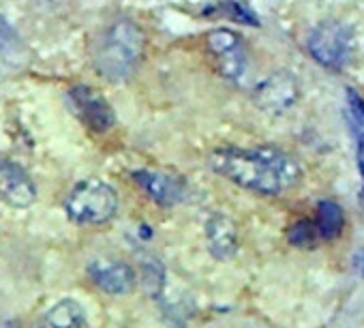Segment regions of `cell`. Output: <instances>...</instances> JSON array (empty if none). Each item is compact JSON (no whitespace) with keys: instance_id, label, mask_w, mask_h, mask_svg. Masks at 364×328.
Masks as SVG:
<instances>
[{"instance_id":"obj_1","label":"cell","mask_w":364,"mask_h":328,"mask_svg":"<svg viewBox=\"0 0 364 328\" xmlns=\"http://www.w3.org/2000/svg\"><path fill=\"white\" fill-rule=\"evenodd\" d=\"M208 166L225 181L266 198H279L302 181L300 163L277 146L217 148L208 157Z\"/></svg>"},{"instance_id":"obj_2","label":"cell","mask_w":364,"mask_h":328,"mask_svg":"<svg viewBox=\"0 0 364 328\" xmlns=\"http://www.w3.org/2000/svg\"><path fill=\"white\" fill-rule=\"evenodd\" d=\"M144 33L131 20H116L95 41L92 63L101 78L109 82H124L137 69L144 56Z\"/></svg>"},{"instance_id":"obj_3","label":"cell","mask_w":364,"mask_h":328,"mask_svg":"<svg viewBox=\"0 0 364 328\" xmlns=\"http://www.w3.org/2000/svg\"><path fill=\"white\" fill-rule=\"evenodd\" d=\"M65 213L77 226H105L118 213V194L101 179H86L69 191Z\"/></svg>"},{"instance_id":"obj_4","label":"cell","mask_w":364,"mask_h":328,"mask_svg":"<svg viewBox=\"0 0 364 328\" xmlns=\"http://www.w3.org/2000/svg\"><path fill=\"white\" fill-rule=\"evenodd\" d=\"M309 54L315 63H319L326 69L341 71L353 50V33L343 22H321L313 28L306 41Z\"/></svg>"},{"instance_id":"obj_5","label":"cell","mask_w":364,"mask_h":328,"mask_svg":"<svg viewBox=\"0 0 364 328\" xmlns=\"http://www.w3.org/2000/svg\"><path fill=\"white\" fill-rule=\"evenodd\" d=\"M206 48L215 60L217 71L230 80L240 84L249 71V52L245 39L232 28H215L206 37Z\"/></svg>"},{"instance_id":"obj_6","label":"cell","mask_w":364,"mask_h":328,"mask_svg":"<svg viewBox=\"0 0 364 328\" xmlns=\"http://www.w3.org/2000/svg\"><path fill=\"white\" fill-rule=\"evenodd\" d=\"M300 99V84L291 71H274L266 80L257 84L253 90L255 105L270 114V116H283L287 114Z\"/></svg>"},{"instance_id":"obj_7","label":"cell","mask_w":364,"mask_h":328,"mask_svg":"<svg viewBox=\"0 0 364 328\" xmlns=\"http://www.w3.org/2000/svg\"><path fill=\"white\" fill-rule=\"evenodd\" d=\"M69 103L82 125L95 133H107L116 125V114L109 101L92 86H73L69 90Z\"/></svg>"},{"instance_id":"obj_8","label":"cell","mask_w":364,"mask_h":328,"mask_svg":"<svg viewBox=\"0 0 364 328\" xmlns=\"http://www.w3.org/2000/svg\"><path fill=\"white\" fill-rule=\"evenodd\" d=\"M86 273L92 285L109 296H127L137 285V273L124 260H114V258L92 260Z\"/></svg>"},{"instance_id":"obj_9","label":"cell","mask_w":364,"mask_h":328,"mask_svg":"<svg viewBox=\"0 0 364 328\" xmlns=\"http://www.w3.org/2000/svg\"><path fill=\"white\" fill-rule=\"evenodd\" d=\"M0 198L14 208H28L37 200L31 174L9 157H0Z\"/></svg>"},{"instance_id":"obj_10","label":"cell","mask_w":364,"mask_h":328,"mask_svg":"<svg viewBox=\"0 0 364 328\" xmlns=\"http://www.w3.org/2000/svg\"><path fill=\"white\" fill-rule=\"evenodd\" d=\"M133 181L146 191V196L152 202H156L163 208H171L187 198L185 181L178 176H171V174L137 170V172H133Z\"/></svg>"},{"instance_id":"obj_11","label":"cell","mask_w":364,"mask_h":328,"mask_svg":"<svg viewBox=\"0 0 364 328\" xmlns=\"http://www.w3.org/2000/svg\"><path fill=\"white\" fill-rule=\"evenodd\" d=\"M204 232H206L208 251L215 260L225 262L238 253V228L228 215L213 213L206 219Z\"/></svg>"},{"instance_id":"obj_12","label":"cell","mask_w":364,"mask_h":328,"mask_svg":"<svg viewBox=\"0 0 364 328\" xmlns=\"http://www.w3.org/2000/svg\"><path fill=\"white\" fill-rule=\"evenodd\" d=\"M86 311L73 298H63L54 307H50L33 328H84Z\"/></svg>"},{"instance_id":"obj_13","label":"cell","mask_w":364,"mask_h":328,"mask_svg":"<svg viewBox=\"0 0 364 328\" xmlns=\"http://www.w3.org/2000/svg\"><path fill=\"white\" fill-rule=\"evenodd\" d=\"M323 240H334L336 236H341L343 228H345V215L343 208L332 202V200H321L317 204V219H315Z\"/></svg>"},{"instance_id":"obj_14","label":"cell","mask_w":364,"mask_h":328,"mask_svg":"<svg viewBox=\"0 0 364 328\" xmlns=\"http://www.w3.org/2000/svg\"><path fill=\"white\" fill-rule=\"evenodd\" d=\"M206 16H219V18H228L232 22L238 24H247V26H259L257 16L242 3H236V0H225V3L219 5H210L206 9Z\"/></svg>"},{"instance_id":"obj_15","label":"cell","mask_w":364,"mask_h":328,"mask_svg":"<svg viewBox=\"0 0 364 328\" xmlns=\"http://www.w3.org/2000/svg\"><path fill=\"white\" fill-rule=\"evenodd\" d=\"M287 240H289V245H294L298 249H315V247H319V243H323V236L315 221L304 219V221H296L287 230Z\"/></svg>"},{"instance_id":"obj_16","label":"cell","mask_w":364,"mask_h":328,"mask_svg":"<svg viewBox=\"0 0 364 328\" xmlns=\"http://www.w3.org/2000/svg\"><path fill=\"white\" fill-rule=\"evenodd\" d=\"M141 279H144V285H146V290H148V294L152 298L161 296L165 270H163V266H161L159 260H154V258L144 260V264H141Z\"/></svg>"},{"instance_id":"obj_17","label":"cell","mask_w":364,"mask_h":328,"mask_svg":"<svg viewBox=\"0 0 364 328\" xmlns=\"http://www.w3.org/2000/svg\"><path fill=\"white\" fill-rule=\"evenodd\" d=\"M353 268L358 270L360 277H364V249H360V251L353 255Z\"/></svg>"},{"instance_id":"obj_18","label":"cell","mask_w":364,"mask_h":328,"mask_svg":"<svg viewBox=\"0 0 364 328\" xmlns=\"http://www.w3.org/2000/svg\"><path fill=\"white\" fill-rule=\"evenodd\" d=\"M0 328H22V324L14 317H0Z\"/></svg>"}]
</instances>
